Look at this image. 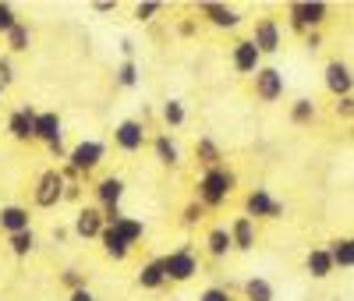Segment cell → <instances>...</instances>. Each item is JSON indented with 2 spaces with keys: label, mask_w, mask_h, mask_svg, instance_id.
I'll use <instances>...</instances> for the list:
<instances>
[{
  "label": "cell",
  "mask_w": 354,
  "mask_h": 301,
  "mask_svg": "<svg viewBox=\"0 0 354 301\" xmlns=\"http://www.w3.org/2000/svg\"><path fill=\"white\" fill-rule=\"evenodd\" d=\"M330 252V262H333V269L340 266V269H351L354 266V241L351 237H340V241H333V245L326 248Z\"/></svg>",
  "instance_id": "cell-21"
},
{
  "label": "cell",
  "mask_w": 354,
  "mask_h": 301,
  "mask_svg": "<svg viewBox=\"0 0 354 301\" xmlns=\"http://www.w3.org/2000/svg\"><path fill=\"white\" fill-rule=\"evenodd\" d=\"M121 195H124V181L121 177H103L100 185H96V199H100L103 209L117 206V202H121Z\"/></svg>",
  "instance_id": "cell-17"
},
{
  "label": "cell",
  "mask_w": 354,
  "mask_h": 301,
  "mask_svg": "<svg viewBox=\"0 0 354 301\" xmlns=\"http://www.w3.org/2000/svg\"><path fill=\"white\" fill-rule=\"evenodd\" d=\"M8 131L18 138V142H32L36 138V110L32 107H21L8 117Z\"/></svg>",
  "instance_id": "cell-8"
},
{
  "label": "cell",
  "mask_w": 354,
  "mask_h": 301,
  "mask_svg": "<svg viewBox=\"0 0 354 301\" xmlns=\"http://www.w3.org/2000/svg\"><path fill=\"white\" fill-rule=\"evenodd\" d=\"M245 298L248 301H273V284L262 277H252V280H245Z\"/></svg>",
  "instance_id": "cell-27"
},
{
  "label": "cell",
  "mask_w": 354,
  "mask_h": 301,
  "mask_svg": "<svg viewBox=\"0 0 354 301\" xmlns=\"http://www.w3.org/2000/svg\"><path fill=\"white\" fill-rule=\"evenodd\" d=\"M252 46H255L259 53H277V50H280V25H277L273 18H262V21L255 25Z\"/></svg>",
  "instance_id": "cell-10"
},
{
  "label": "cell",
  "mask_w": 354,
  "mask_h": 301,
  "mask_svg": "<svg viewBox=\"0 0 354 301\" xmlns=\"http://www.w3.org/2000/svg\"><path fill=\"white\" fill-rule=\"evenodd\" d=\"M326 21V4L322 0H305V4H290V28L305 33V28H319Z\"/></svg>",
  "instance_id": "cell-4"
},
{
  "label": "cell",
  "mask_w": 354,
  "mask_h": 301,
  "mask_svg": "<svg viewBox=\"0 0 354 301\" xmlns=\"http://www.w3.org/2000/svg\"><path fill=\"white\" fill-rule=\"evenodd\" d=\"M195 156H198L205 167H209V170H213V167H220V160H223L220 145H216L213 138H198V142H195Z\"/></svg>",
  "instance_id": "cell-23"
},
{
  "label": "cell",
  "mask_w": 354,
  "mask_h": 301,
  "mask_svg": "<svg viewBox=\"0 0 354 301\" xmlns=\"http://www.w3.org/2000/svg\"><path fill=\"white\" fill-rule=\"evenodd\" d=\"M64 284H68L71 291H82V287H85V273H78V269H68V273H64Z\"/></svg>",
  "instance_id": "cell-37"
},
{
  "label": "cell",
  "mask_w": 354,
  "mask_h": 301,
  "mask_svg": "<svg viewBox=\"0 0 354 301\" xmlns=\"http://www.w3.org/2000/svg\"><path fill=\"white\" fill-rule=\"evenodd\" d=\"M177 33H181V36H192V33H195V21H181V25H177Z\"/></svg>",
  "instance_id": "cell-42"
},
{
  "label": "cell",
  "mask_w": 354,
  "mask_h": 301,
  "mask_svg": "<svg viewBox=\"0 0 354 301\" xmlns=\"http://www.w3.org/2000/svg\"><path fill=\"white\" fill-rule=\"evenodd\" d=\"M160 11V4H156V0H145V4H138L135 8V18L138 21H153V15Z\"/></svg>",
  "instance_id": "cell-33"
},
{
  "label": "cell",
  "mask_w": 354,
  "mask_h": 301,
  "mask_svg": "<svg viewBox=\"0 0 354 301\" xmlns=\"http://www.w3.org/2000/svg\"><path fill=\"white\" fill-rule=\"evenodd\" d=\"M0 93H4V85H0Z\"/></svg>",
  "instance_id": "cell-45"
},
{
  "label": "cell",
  "mask_w": 354,
  "mask_h": 301,
  "mask_svg": "<svg viewBox=\"0 0 354 301\" xmlns=\"http://www.w3.org/2000/svg\"><path fill=\"white\" fill-rule=\"evenodd\" d=\"M195 273H198V262H195V255H192L188 245L177 248V252H170V255L163 259V277H167V280L185 284V280H192Z\"/></svg>",
  "instance_id": "cell-2"
},
{
  "label": "cell",
  "mask_w": 354,
  "mask_h": 301,
  "mask_svg": "<svg viewBox=\"0 0 354 301\" xmlns=\"http://www.w3.org/2000/svg\"><path fill=\"white\" fill-rule=\"evenodd\" d=\"M100 230H103V213L93 209V206H85L75 217V234L78 237H100Z\"/></svg>",
  "instance_id": "cell-14"
},
{
  "label": "cell",
  "mask_w": 354,
  "mask_h": 301,
  "mask_svg": "<svg viewBox=\"0 0 354 301\" xmlns=\"http://www.w3.org/2000/svg\"><path fill=\"white\" fill-rule=\"evenodd\" d=\"M71 301H96V298H93L88 287H82V291H71Z\"/></svg>",
  "instance_id": "cell-41"
},
{
  "label": "cell",
  "mask_w": 354,
  "mask_h": 301,
  "mask_svg": "<svg viewBox=\"0 0 354 301\" xmlns=\"http://www.w3.org/2000/svg\"><path fill=\"white\" fill-rule=\"evenodd\" d=\"M36 138H43L46 145H50V142H61V138H64L61 117H57V113H36Z\"/></svg>",
  "instance_id": "cell-16"
},
{
  "label": "cell",
  "mask_w": 354,
  "mask_h": 301,
  "mask_svg": "<svg viewBox=\"0 0 354 301\" xmlns=\"http://www.w3.org/2000/svg\"><path fill=\"white\" fill-rule=\"evenodd\" d=\"M305 266H308V273H312L315 280H322V277L333 273V262H330V252H326V248H312L308 259H305Z\"/></svg>",
  "instance_id": "cell-22"
},
{
  "label": "cell",
  "mask_w": 354,
  "mask_h": 301,
  "mask_svg": "<svg viewBox=\"0 0 354 301\" xmlns=\"http://www.w3.org/2000/svg\"><path fill=\"white\" fill-rule=\"evenodd\" d=\"M64 185L68 181L61 177V170H46L36 181V206L39 209H53L57 202H64Z\"/></svg>",
  "instance_id": "cell-3"
},
{
  "label": "cell",
  "mask_w": 354,
  "mask_h": 301,
  "mask_svg": "<svg viewBox=\"0 0 354 301\" xmlns=\"http://www.w3.org/2000/svg\"><path fill=\"white\" fill-rule=\"evenodd\" d=\"M103 142H78L71 153H68V167L75 170V174H88V170H96L100 167V160H103Z\"/></svg>",
  "instance_id": "cell-5"
},
{
  "label": "cell",
  "mask_w": 354,
  "mask_h": 301,
  "mask_svg": "<svg viewBox=\"0 0 354 301\" xmlns=\"http://www.w3.org/2000/svg\"><path fill=\"white\" fill-rule=\"evenodd\" d=\"M255 93L262 103H277L283 96V75L277 68H259L255 71Z\"/></svg>",
  "instance_id": "cell-7"
},
{
  "label": "cell",
  "mask_w": 354,
  "mask_h": 301,
  "mask_svg": "<svg viewBox=\"0 0 354 301\" xmlns=\"http://www.w3.org/2000/svg\"><path fill=\"white\" fill-rule=\"evenodd\" d=\"M337 113H340L344 120H351V113H354V100H351V96H340V100H337Z\"/></svg>",
  "instance_id": "cell-38"
},
{
  "label": "cell",
  "mask_w": 354,
  "mask_h": 301,
  "mask_svg": "<svg viewBox=\"0 0 354 301\" xmlns=\"http://www.w3.org/2000/svg\"><path fill=\"white\" fill-rule=\"evenodd\" d=\"M153 149H156V160H160L163 167H177V163H181V153H177V145L170 142V135H160V138L153 142Z\"/></svg>",
  "instance_id": "cell-25"
},
{
  "label": "cell",
  "mask_w": 354,
  "mask_h": 301,
  "mask_svg": "<svg viewBox=\"0 0 354 301\" xmlns=\"http://www.w3.org/2000/svg\"><path fill=\"white\" fill-rule=\"evenodd\" d=\"M4 36H8V50H11V53H21V50H28V39H32V36H28V28H25L21 21H18V25H11Z\"/></svg>",
  "instance_id": "cell-28"
},
{
  "label": "cell",
  "mask_w": 354,
  "mask_h": 301,
  "mask_svg": "<svg viewBox=\"0 0 354 301\" xmlns=\"http://www.w3.org/2000/svg\"><path fill=\"white\" fill-rule=\"evenodd\" d=\"M326 89L340 100V96H351V68L340 64V60H333V64H326Z\"/></svg>",
  "instance_id": "cell-13"
},
{
  "label": "cell",
  "mask_w": 354,
  "mask_h": 301,
  "mask_svg": "<svg viewBox=\"0 0 354 301\" xmlns=\"http://www.w3.org/2000/svg\"><path fill=\"white\" fill-rule=\"evenodd\" d=\"M0 230H4L8 237L28 230V209H21V206H4V209H0Z\"/></svg>",
  "instance_id": "cell-15"
},
{
  "label": "cell",
  "mask_w": 354,
  "mask_h": 301,
  "mask_svg": "<svg viewBox=\"0 0 354 301\" xmlns=\"http://www.w3.org/2000/svg\"><path fill=\"white\" fill-rule=\"evenodd\" d=\"M117 82H121L124 89H135L138 85V64H135V60H124V64L117 68Z\"/></svg>",
  "instance_id": "cell-32"
},
{
  "label": "cell",
  "mask_w": 354,
  "mask_h": 301,
  "mask_svg": "<svg viewBox=\"0 0 354 301\" xmlns=\"http://www.w3.org/2000/svg\"><path fill=\"white\" fill-rule=\"evenodd\" d=\"M110 230H113L117 237H121L128 248L135 245V241H142V234H145L142 220H135V217H121V220H113V224H110Z\"/></svg>",
  "instance_id": "cell-18"
},
{
  "label": "cell",
  "mask_w": 354,
  "mask_h": 301,
  "mask_svg": "<svg viewBox=\"0 0 354 301\" xmlns=\"http://www.w3.org/2000/svg\"><path fill=\"white\" fill-rule=\"evenodd\" d=\"M319 46H322V39H319V33H312L308 36V50H319Z\"/></svg>",
  "instance_id": "cell-44"
},
{
  "label": "cell",
  "mask_w": 354,
  "mask_h": 301,
  "mask_svg": "<svg viewBox=\"0 0 354 301\" xmlns=\"http://www.w3.org/2000/svg\"><path fill=\"white\" fill-rule=\"evenodd\" d=\"M202 15L209 18L213 25H220V28H234L241 21V15L234 11V8H227V4H202Z\"/></svg>",
  "instance_id": "cell-19"
},
{
  "label": "cell",
  "mask_w": 354,
  "mask_h": 301,
  "mask_svg": "<svg viewBox=\"0 0 354 301\" xmlns=\"http://www.w3.org/2000/svg\"><path fill=\"white\" fill-rule=\"evenodd\" d=\"M185 117H188V113H185V103H181V100H167V103H163V120H167L170 128H181Z\"/></svg>",
  "instance_id": "cell-29"
},
{
  "label": "cell",
  "mask_w": 354,
  "mask_h": 301,
  "mask_svg": "<svg viewBox=\"0 0 354 301\" xmlns=\"http://www.w3.org/2000/svg\"><path fill=\"white\" fill-rule=\"evenodd\" d=\"M117 145L124 149V153H138V149L145 145V128H142V120H121L113 131Z\"/></svg>",
  "instance_id": "cell-9"
},
{
  "label": "cell",
  "mask_w": 354,
  "mask_h": 301,
  "mask_svg": "<svg viewBox=\"0 0 354 301\" xmlns=\"http://www.w3.org/2000/svg\"><path fill=\"white\" fill-rule=\"evenodd\" d=\"M230 60H234V71H241V75H255V71H259V64H262V53L252 46V39H241L238 46H234Z\"/></svg>",
  "instance_id": "cell-11"
},
{
  "label": "cell",
  "mask_w": 354,
  "mask_h": 301,
  "mask_svg": "<svg viewBox=\"0 0 354 301\" xmlns=\"http://www.w3.org/2000/svg\"><path fill=\"white\" fill-rule=\"evenodd\" d=\"M202 217H205V206H202V202H192V206L185 209V224H188V227H195Z\"/></svg>",
  "instance_id": "cell-34"
},
{
  "label": "cell",
  "mask_w": 354,
  "mask_h": 301,
  "mask_svg": "<svg viewBox=\"0 0 354 301\" xmlns=\"http://www.w3.org/2000/svg\"><path fill=\"white\" fill-rule=\"evenodd\" d=\"M230 245L234 248H241V252H252L255 248V220H248V217H238L230 224Z\"/></svg>",
  "instance_id": "cell-12"
},
{
  "label": "cell",
  "mask_w": 354,
  "mask_h": 301,
  "mask_svg": "<svg viewBox=\"0 0 354 301\" xmlns=\"http://www.w3.org/2000/svg\"><path fill=\"white\" fill-rule=\"evenodd\" d=\"M11 25H18V18H15V8H8V4H0V33H8Z\"/></svg>",
  "instance_id": "cell-36"
},
{
  "label": "cell",
  "mask_w": 354,
  "mask_h": 301,
  "mask_svg": "<svg viewBox=\"0 0 354 301\" xmlns=\"http://www.w3.org/2000/svg\"><path fill=\"white\" fill-rule=\"evenodd\" d=\"M205 248H209V255L213 259H223L234 245H230V234H227V227H216V230H209V237H205Z\"/></svg>",
  "instance_id": "cell-24"
},
{
  "label": "cell",
  "mask_w": 354,
  "mask_h": 301,
  "mask_svg": "<svg viewBox=\"0 0 354 301\" xmlns=\"http://www.w3.org/2000/svg\"><path fill=\"white\" fill-rule=\"evenodd\" d=\"M163 284H167V277H163V259H153V262H145V266L138 269V287L156 291V287H163Z\"/></svg>",
  "instance_id": "cell-20"
},
{
  "label": "cell",
  "mask_w": 354,
  "mask_h": 301,
  "mask_svg": "<svg viewBox=\"0 0 354 301\" xmlns=\"http://www.w3.org/2000/svg\"><path fill=\"white\" fill-rule=\"evenodd\" d=\"M32 248H36V234H32V227L21 230V234H11V252H15V255H28Z\"/></svg>",
  "instance_id": "cell-30"
},
{
  "label": "cell",
  "mask_w": 354,
  "mask_h": 301,
  "mask_svg": "<svg viewBox=\"0 0 354 301\" xmlns=\"http://www.w3.org/2000/svg\"><path fill=\"white\" fill-rule=\"evenodd\" d=\"M113 8H117V0H96V4H93V11H96V15H110Z\"/></svg>",
  "instance_id": "cell-40"
},
{
  "label": "cell",
  "mask_w": 354,
  "mask_h": 301,
  "mask_svg": "<svg viewBox=\"0 0 354 301\" xmlns=\"http://www.w3.org/2000/svg\"><path fill=\"white\" fill-rule=\"evenodd\" d=\"M100 241H103V248H106V255H110V259H117V262H121V259H128V252H131V248H128L124 241L117 237V234H113L110 227H103V230H100Z\"/></svg>",
  "instance_id": "cell-26"
},
{
  "label": "cell",
  "mask_w": 354,
  "mask_h": 301,
  "mask_svg": "<svg viewBox=\"0 0 354 301\" xmlns=\"http://www.w3.org/2000/svg\"><path fill=\"white\" fill-rule=\"evenodd\" d=\"M15 78V68H11V60L8 57H0V85H8Z\"/></svg>",
  "instance_id": "cell-39"
},
{
  "label": "cell",
  "mask_w": 354,
  "mask_h": 301,
  "mask_svg": "<svg viewBox=\"0 0 354 301\" xmlns=\"http://www.w3.org/2000/svg\"><path fill=\"white\" fill-rule=\"evenodd\" d=\"M312 117H315V103L312 100H298L290 107V120H294V125H308Z\"/></svg>",
  "instance_id": "cell-31"
},
{
  "label": "cell",
  "mask_w": 354,
  "mask_h": 301,
  "mask_svg": "<svg viewBox=\"0 0 354 301\" xmlns=\"http://www.w3.org/2000/svg\"><path fill=\"white\" fill-rule=\"evenodd\" d=\"M234 177L230 170H223V167H213V170H205L202 174V181H198V195H202V206L205 209H216V206H223L227 202V195H230V188H234Z\"/></svg>",
  "instance_id": "cell-1"
},
{
  "label": "cell",
  "mask_w": 354,
  "mask_h": 301,
  "mask_svg": "<svg viewBox=\"0 0 354 301\" xmlns=\"http://www.w3.org/2000/svg\"><path fill=\"white\" fill-rule=\"evenodd\" d=\"M198 301H230V291L227 287H205Z\"/></svg>",
  "instance_id": "cell-35"
},
{
  "label": "cell",
  "mask_w": 354,
  "mask_h": 301,
  "mask_svg": "<svg viewBox=\"0 0 354 301\" xmlns=\"http://www.w3.org/2000/svg\"><path fill=\"white\" fill-rule=\"evenodd\" d=\"M245 213H248V220H252V217H270V220H280V217H283V202H277L266 188H255V192L248 195V202H245Z\"/></svg>",
  "instance_id": "cell-6"
},
{
  "label": "cell",
  "mask_w": 354,
  "mask_h": 301,
  "mask_svg": "<svg viewBox=\"0 0 354 301\" xmlns=\"http://www.w3.org/2000/svg\"><path fill=\"white\" fill-rule=\"evenodd\" d=\"M121 53L131 60V53H135V43H131V39H121Z\"/></svg>",
  "instance_id": "cell-43"
}]
</instances>
